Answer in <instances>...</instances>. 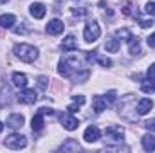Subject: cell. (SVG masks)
<instances>
[{
	"mask_svg": "<svg viewBox=\"0 0 155 153\" xmlns=\"http://www.w3.org/2000/svg\"><path fill=\"white\" fill-rule=\"evenodd\" d=\"M141 90L144 94H153L155 92V81H150V79H144L141 83Z\"/></svg>",
	"mask_w": 155,
	"mask_h": 153,
	"instance_id": "22",
	"label": "cell"
},
{
	"mask_svg": "<svg viewBox=\"0 0 155 153\" xmlns=\"http://www.w3.org/2000/svg\"><path fill=\"white\" fill-rule=\"evenodd\" d=\"M29 13H31V16L33 18H43L45 16V5L43 4H40V2H36V4H31V7H29Z\"/></svg>",
	"mask_w": 155,
	"mask_h": 153,
	"instance_id": "15",
	"label": "cell"
},
{
	"mask_svg": "<svg viewBox=\"0 0 155 153\" xmlns=\"http://www.w3.org/2000/svg\"><path fill=\"white\" fill-rule=\"evenodd\" d=\"M143 126H144L148 132H155V119H148V121H144Z\"/></svg>",
	"mask_w": 155,
	"mask_h": 153,
	"instance_id": "25",
	"label": "cell"
},
{
	"mask_svg": "<svg viewBox=\"0 0 155 153\" xmlns=\"http://www.w3.org/2000/svg\"><path fill=\"white\" fill-rule=\"evenodd\" d=\"M4 144L9 150H22V148L27 146V137L22 135V133H11L9 137H5Z\"/></svg>",
	"mask_w": 155,
	"mask_h": 153,
	"instance_id": "3",
	"label": "cell"
},
{
	"mask_svg": "<svg viewBox=\"0 0 155 153\" xmlns=\"http://www.w3.org/2000/svg\"><path fill=\"white\" fill-rule=\"evenodd\" d=\"M60 121H61L63 128H65V130H69V132L76 130L78 126H79V121H78L74 115H71V112H67V114H61V115H60Z\"/></svg>",
	"mask_w": 155,
	"mask_h": 153,
	"instance_id": "7",
	"label": "cell"
},
{
	"mask_svg": "<svg viewBox=\"0 0 155 153\" xmlns=\"http://www.w3.org/2000/svg\"><path fill=\"white\" fill-rule=\"evenodd\" d=\"M15 56L25 63H33L38 58V50H36V47H33L29 43H16L15 45Z\"/></svg>",
	"mask_w": 155,
	"mask_h": 153,
	"instance_id": "2",
	"label": "cell"
},
{
	"mask_svg": "<svg viewBox=\"0 0 155 153\" xmlns=\"http://www.w3.org/2000/svg\"><path fill=\"white\" fill-rule=\"evenodd\" d=\"M99 137H101V132H99V128L94 126V124H90V126L85 130V133H83V139H85L87 142H96V141H99Z\"/></svg>",
	"mask_w": 155,
	"mask_h": 153,
	"instance_id": "9",
	"label": "cell"
},
{
	"mask_svg": "<svg viewBox=\"0 0 155 153\" xmlns=\"http://www.w3.org/2000/svg\"><path fill=\"white\" fill-rule=\"evenodd\" d=\"M22 105H35L36 101H38V92L35 90V88H24L20 94H18V97H16Z\"/></svg>",
	"mask_w": 155,
	"mask_h": 153,
	"instance_id": "5",
	"label": "cell"
},
{
	"mask_svg": "<svg viewBox=\"0 0 155 153\" xmlns=\"http://www.w3.org/2000/svg\"><path fill=\"white\" fill-rule=\"evenodd\" d=\"M144 11H146L148 15H155V2H148V4L144 5Z\"/></svg>",
	"mask_w": 155,
	"mask_h": 153,
	"instance_id": "27",
	"label": "cell"
},
{
	"mask_svg": "<svg viewBox=\"0 0 155 153\" xmlns=\"http://www.w3.org/2000/svg\"><path fill=\"white\" fill-rule=\"evenodd\" d=\"M60 150H61V151H79L81 146L78 144L74 139H67V142H63V144L60 146Z\"/></svg>",
	"mask_w": 155,
	"mask_h": 153,
	"instance_id": "21",
	"label": "cell"
},
{
	"mask_svg": "<svg viewBox=\"0 0 155 153\" xmlns=\"http://www.w3.org/2000/svg\"><path fill=\"white\" fill-rule=\"evenodd\" d=\"M63 29H65V24H63L61 20H58V18H54V20H51V22L47 24V33H49V34H52V36L61 34V33H63Z\"/></svg>",
	"mask_w": 155,
	"mask_h": 153,
	"instance_id": "8",
	"label": "cell"
},
{
	"mask_svg": "<svg viewBox=\"0 0 155 153\" xmlns=\"http://www.w3.org/2000/svg\"><path fill=\"white\" fill-rule=\"evenodd\" d=\"M38 112H41L43 115H47V114H49V115H51V114H54V110H51V108H45V106H43V108H40Z\"/></svg>",
	"mask_w": 155,
	"mask_h": 153,
	"instance_id": "33",
	"label": "cell"
},
{
	"mask_svg": "<svg viewBox=\"0 0 155 153\" xmlns=\"http://www.w3.org/2000/svg\"><path fill=\"white\" fill-rule=\"evenodd\" d=\"M123 13H124L126 16H130V15H132V4H130V2H128L124 7H123Z\"/></svg>",
	"mask_w": 155,
	"mask_h": 153,
	"instance_id": "30",
	"label": "cell"
},
{
	"mask_svg": "<svg viewBox=\"0 0 155 153\" xmlns=\"http://www.w3.org/2000/svg\"><path fill=\"white\" fill-rule=\"evenodd\" d=\"M43 124H45V121H43V114H41V112H36L35 117H33V121H31L33 132H41V130H43Z\"/></svg>",
	"mask_w": 155,
	"mask_h": 153,
	"instance_id": "17",
	"label": "cell"
},
{
	"mask_svg": "<svg viewBox=\"0 0 155 153\" xmlns=\"http://www.w3.org/2000/svg\"><path fill=\"white\" fill-rule=\"evenodd\" d=\"M137 22H139V25H141L143 29H146V27H152V25H153V20H152V18H143V16H137Z\"/></svg>",
	"mask_w": 155,
	"mask_h": 153,
	"instance_id": "23",
	"label": "cell"
},
{
	"mask_svg": "<svg viewBox=\"0 0 155 153\" xmlns=\"http://www.w3.org/2000/svg\"><path fill=\"white\" fill-rule=\"evenodd\" d=\"M47 81H49V79H47L45 76H40L38 77V86L41 88V90H45V88H47Z\"/></svg>",
	"mask_w": 155,
	"mask_h": 153,
	"instance_id": "29",
	"label": "cell"
},
{
	"mask_svg": "<svg viewBox=\"0 0 155 153\" xmlns=\"http://www.w3.org/2000/svg\"><path fill=\"white\" fill-rule=\"evenodd\" d=\"M105 99H107V103H108V105H112V103L116 101V90H110V92L107 94V97H105Z\"/></svg>",
	"mask_w": 155,
	"mask_h": 153,
	"instance_id": "28",
	"label": "cell"
},
{
	"mask_svg": "<svg viewBox=\"0 0 155 153\" xmlns=\"http://www.w3.org/2000/svg\"><path fill=\"white\" fill-rule=\"evenodd\" d=\"M7 2H9V0H0V4H7Z\"/></svg>",
	"mask_w": 155,
	"mask_h": 153,
	"instance_id": "34",
	"label": "cell"
},
{
	"mask_svg": "<svg viewBox=\"0 0 155 153\" xmlns=\"http://www.w3.org/2000/svg\"><path fill=\"white\" fill-rule=\"evenodd\" d=\"M116 36H117V38H121V40H128L130 36H132V33H130L128 29H117Z\"/></svg>",
	"mask_w": 155,
	"mask_h": 153,
	"instance_id": "24",
	"label": "cell"
},
{
	"mask_svg": "<svg viewBox=\"0 0 155 153\" xmlns=\"http://www.w3.org/2000/svg\"><path fill=\"white\" fill-rule=\"evenodd\" d=\"M24 122H25V119H24V115L20 114H11L7 117V121H5V126H9V128H22L24 126Z\"/></svg>",
	"mask_w": 155,
	"mask_h": 153,
	"instance_id": "10",
	"label": "cell"
},
{
	"mask_svg": "<svg viewBox=\"0 0 155 153\" xmlns=\"http://www.w3.org/2000/svg\"><path fill=\"white\" fill-rule=\"evenodd\" d=\"M146 79H150V81H155V63L148 67V70H146Z\"/></svg>",
	"mask_w": 155,
	"mask_h": 153,
	"instance_id": "26",
	"label": "cell"
},
{
	"mask_svg": "<svg viewBox=\"0 0 155 153\" xmlns=\"http://www.w3.org/2000/svg\"><path fill=\"white\" fill-rule=\"evenodd\" d=\"M107 106H108V103H107V99H105L103 96H94V99H92V108H94L96 114H101L103 110H107Z\"/></svg>",
	"mask_w": 155,
	"mask_h": 153,
	"instance_id": "13",
	"label": "cell"
},
{
	"mask_svg": "<svg viewBox=\"0 0 155 153\" xmlns=\"http://www.w3.org/2000/svg\"><path fill=\"white\" fill-rule=\"evenodd\" d=\"M2 130H4V124H2V121H0V132H2Z\"/></svg>",
	"mask_w": 155,
	"mask_h": 153,
	"instance_id": "35",
	"label": "cell"
},
{
	"mask_svg": "<svg viewBox=\"0 0 155 153\" xmlns=\"http://www.w3.org/2000/svg\"><path fill=\"white\" fill-rule=\"evenodd\" d=\"M99 36H101V27H99V24H97L96 20L88 22V24L85 25V31H83L85 41H87V43H94Z\"/></svg>",
	"mask_w": 155,
	"mask_h": 153,
	"instance_id": "4",
	"label": "cell"
},
{
	"mask_svg": "<svg viewBox=\"0 0 155 153\" xmlns=\"http://www.w3.org/2000/svg\"><path fill=\"white\" fill-rule=\"evenodd\" d=\"M15 24H16V16H15V15H2V16H0V27L11 29Z\"/></svg>",
	"mask_w": 155,
	"mask_h": 153,
	"instance_id": "20",
	"label": "cell"
},
{
	"mask_svg": "<svg viewBox=\"0 0 155 153\" xmlns=\"http://www.w3.org/2000/svg\"><path fill=\"white\" fill-rule=\"evenodd\" d=\"M13 85L16 88H25L27 86V76L24 72H13Z\"/></svg>",
	"mask_w": 155,
	"mask_h": 153,
	"instance_id": "16",
	"label": "cell"
},
{
	"mask_svg": "<svg viewBox=\"0 0 155 153\" xmlns=\"http://www.w3.org/2000/svg\"><path fill=\"white\" fill-rule=\"evenodd\" d=\"M126 41H128V50H130V54H134V56L141 54V41H139L137 36H134V34H132Z\"/></svg>",
	"mask_w": 155,
	"mask_h": 153,
	"instance_id": "14",
	"label": "cell"
},
{
	"mask_svg": "<svg viewBox=\"0 0 155 153\" xmlns=\"http://www.w3.org/2000/svg\"><path fill=\"white\" fill-rule=\"evenodd\" d=\"M146 41H148V45H150V47H153V49H155V33L152 34V36H148Z\"/></svg>",
	"mask_w": 155,
	"mask_h": 153,
	"instance_id": "32",
	"label": "cell"
},
{
	"mask_svg": "<svg viewBox=\"0 0 155 153\" xmlns=\"http://www.w3.org/2000/svg\"><path fill=\"white\" fill-rule=\"evenodd\" d=\"M88 63L90 61L87 58V52H74V50H71L69 56H65V58L60 60L58 72H60V76L67 77V79L83 83V81H87L88 76H90Z\"/></svg>",
	"mask_w": 155,
	"mask_h": 153,
	"instance_id": "1",
	"label": "cell"
},
{
	"mask_svg": "<svg viewBox=\"0 0 155 153\" xmlns=\"http://www.w3.org/2000/svg\"><path fill=\"white\" fill-rule=\"evenodd\" d=\"M152 108H153V101L150 97H144V99H141L137 103V114L139 115H146Z\"/></svg>",
	"mask_w": 155,
	"mask_h": 153,
	"instance_id": "12",
	"label": "cell"
},
{
	"mask_svg": "<svg viewBox=\"0 0 155 153\" xmlns=\"http://www.w3.org/2000/svg\"><path fill=\"white\" fill-rule=\"evenodd\" d=\"M72 101H76V103H79V105H83V103H85V96H74Z\"/></svg>",
	"mask_w": 155,
	"mask_h": 153,
	"instance_id": "31",
	"label": "cell"
},
{
	"mask_svg": "<svg viewBox=\"0 0 155 153\" xmlns=\"http://www.w3.org/2000/svg\"><path fill=\"white\" fill-rule=\"evenodd\" d=\"M61 50L63 52H71V50H76L78 49V41H76V36H72V34H69V36H65L63 41H61Z\"/></svg>",
	"mask_w": 155,
	"mask_h": 153,
	"instance_id": "11",
	"label": "cell"
},
{
	"mask_svg": "<svg viewBox=\"0 0 155 153\" xmlns=\"http://www.w3.org/2000/svg\"><path fill=\"white\" fill-rule=\"evenodd\" d=\"M105 135H107V139H108V141L121 142V141H123V137H124V130H123L121 126H117V124H110V126H107V128H105Z\"/></svg>",
	"mask_w": 155,
	"mask_h": 153,
	"instance_id": "6",
	"label": "cell"
},
{
	"mask_svg": "<svg viewBox=\"0 0 155 153\" xmlns=\"http://www.w3.org/2000/svg\"><path fill=\"white\" fill-rule=\"evenodd\" d=\"M141 142H143V148H144L146 151H153V150H155V137L152 135V133H146V135H143Z\"/></svg>",
	"mask_w": 155,
	"mask_h": 153,
	"instance_id": "18",
	"label": "cell"
},
{
	"mask_svg": "<svg viewBox=\"0 0 155 153\" xmlns=\"http://www.w3.org/2000/svg\"><path fill=\"white\" fill-rule=\"evenodd\" d=\"M119 47H121V41H119V38H116V36H110V38L105 41V49H107V52H117Z\"/></svg>",
	"mask_w": 155,
	"mask_h": 153,
	"instance_id": "19",
	"label": "cell"
}]
</instances>
